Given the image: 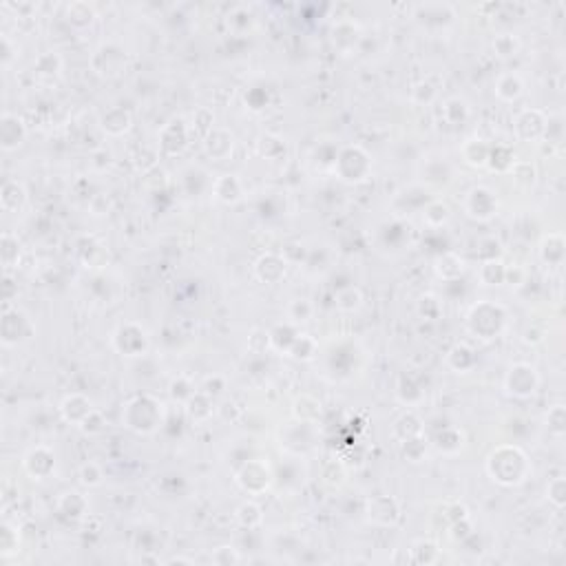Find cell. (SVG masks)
<instances>
[{
    "mask_svg": "<svg viewBox=\"0 0 566 566\" xmlns=\"http://www.w3.org/2000/svg\"><path fill=\"white\" fill-rule=\"evenodd\" d=\"M237 520L241 526L246 529H257L263 520V515H261V509L255 505V502H246L237 509Z\"/></svg>",
    "mask_w": 566,
    "mask_h": 566,
    "instance_id": "obj_25",
    "label": "cell"
},
{
    "mask_svg": "<svg viewBox=\"0 0 566 566\" xmlns=\"http://www.w3.org/2000/svg\"><path fill=\"white\" fill-rule=\"evenodd\" d=\"M272 474L268 469V464L261 460H253L241 467V471L237 474V482L239 487L248 493H261L270 487Z\"/></svg>",
    "mask_w": 566,
    "mask_h": 566,
    "instance_id": "obj_4",
    "label": "cell"
},
{
    "mask_svg": "<svg viewBox=\"0 0 566 566\" xmlns=\"http://www.w3.org/2000/svg\"><path fill=\"white\" fill-rule=\"evenodd\" d=\"M27 204V191L18 179H7L3 181L0 188V206L5 212H18Z\"/></svg>",
    "mask_w": 566,
    "mask_h": 566,
    "instance_id": "obj_13",
    "label": "cell"
},
{
    "mask_svg": "<svg viewBox=\"0 0 566 566\" xmlns=\"http://www.w3.org/2000/svg\"><path fill=\"white\" fill-rule=\"evenodd\" d=\"M124 421L138 434H151L162 425V405L151 396H138L126 405Z\"/></svg>",
    "mask_w": 566,
    "mask_h": 566,
    "instance_id": "obj_2",
    "label": "cell"
},
{
    "mask_svg": "<svg viewBox=\"0 0 566 566\" xmlns=\"http://www.w3.org/2000/svg\"><path fill=\"white\" fill-rule=\"evenodd\" d=\"M316 352V343L308 337V335H296V339L292 341L288 354L296 361H310Z\"/></svg>",
    "mask_w": 566,
    "mask_h": 566,
    "instance_id": "obj_24",
    "label": "cell"
},
{
    "mask_svg": "<svg viewBox=\"0 0 566 566\" xmlns=\"http://www.w3.org/2000/svg\"><path fill=\"white\" fill-rule=\"evenodd\" d=\"M102 469L97 467L95 462H87V464H82V469H80V482L85 487H97V485H102Z\"/></svg>",
    "mask_w": 566,
    "mask_h": 566,
    "instance_id": "obj_30",
    "label": "cell"
},
{
    "mask_svg": "<svg viewBox=\"0 0 566 566\" xmlns=\"http://www.w3.org/2000/svg\"><path fill=\"white\" fill-rule=\"evenodd\" d=\"M0 259H3V268L5 272H9L11 268H18L20 261V241L11 232H3V239H0Z\"/></svg>",
    "mask_w": 566,
    "mask_h": 566,
    "instance_id": "obj_16",
    "label": "cell"
},
{
    "mask_svg": "<svg viewBox=\"0 0 566 566\" xmlns=\"http://www.w3.org/2000/svg\"><path fill=\"white\" fill-rule=\"evenodd\" d=\"M257 277L263 281V283H277L286 277V259L283 257H277V255H263L257 265Z\"/></svg>",
    "mask_w": 566,
    "mask_h": 566,
    "instance_id": "obj_15",
    "label": "cell"
},
{
    "mask_svg": "<svg viewBox=\"0 0 566 566\" xmlns=\"http://www.w3.org/2000/svg\"><path fill=\"white\" fill-rule=\"evenodd\" d=\"M361 301L363 296L359 292V288L349 286V288H343L339 294H337V306L345 312H352V310H359L361 308Z\"/></svg>",
    "mask_w": 566,
    "mask_h": 566,
    "instance_id": "obj_27",
    "label": "cell"
},
{
    "mask_svg": "<svg viewBox=\"0 0 566 566\" xmlns=\"http://www.w3.org/2000/svg\"><path fill=\"white\" fill-rule=\"evenodd\" d=\"M312 316V306L308 301H294L290 306V319L294 323H301V321H308Z\"/></svg>",
    "mask_w": 566,
    "mask_h": 566,
    "instance_id": "obj_33",
    "label": "cell"
},
{
    "mask_svg": "<svg viewBox=\"0 0 566 566\" xmlns=\"http://www.w3.org/2000/svg\"><path fill=\"white\" fill-rule=\"evenodd\" d=\"M487 469L500 485H518L526 476V458L518 447H500L489 456Z\"/></svg>",
    "mask_w": 566,
    "mask_h": 566,
    "instance_id": "obj_1",
    "label": "cell"
},
{
    "mask_svg": "<svg viewBox=\"0 0 566 566\" xmlns=\"http://www.w3.org/2000/svg\"><path fill=\"white\" fill-rule=\"evenodd\" d=\"M27 138V126L23 118H18L16 113H5L3 120H0V146H3L5 153L16 151Z\"/></svg>",
    "mask_w": 566,
    "mask_h": 566,
    "instance_id": "obj_8",
    "label": "cell"
},
{
    "mask_svg": "<svg viewBox=\"0 0 566 566\" xmlns=\"http://www.w3.org/2000/svg\"><path fill=\"white\" fill-rule=\"evenodd\" d=\"M544 124H546L544 115L540 111H524V113H520V118L515 120V133L520 136L524 128H531L529 138H538L544 131Z\"/></svg>",
    "mask_w": 566,
    "mask_h": 566,
    "instance_id": "obj_21",
    "label": "cell"
},
{
    "mask_svg": "<svg viewBox=\"0 0 566 566\" xmlns=\"http://www.w3.org/2000/svg\"><path fill=\"white\" fill-rule=\"evenodd\" d=\"M548 495H551V500H553L558 507L564 505V480H562V478L553 480L551 485H548Z\"/></svg>",
    "mask_w": 566,
    "mask_h": 566,
    "instance_id": "obj_34",
    "label": "cell"
},
{
    "mask_svg": "<svg viewBox=\"0 0 566 566\" xmlns=\"http://www.w3.org/2000/svg\"><path fill=\"white\" fill-rule=\"evenodd\" d=\"M204 146L212 159H224L232 153V136L226 128H212L206 133Z\"/></svg>",
    "mask_w": 566,
    "mask_h": 566,
    "instance_id": "obj_14",
    "label": "cell"
},
{
    "mask_svg": "<svg viewBox=\"0 0 566 566\" xmlns=\"http://www.w3.org/2000/svg\"><path fill=\"white\" fill-rule=\"evenodd\" d=\"M505 323V310L493 303H480L469 314V327L480 339H493Z\"/></svg>",
    "mask_w": 566,
    "mask_h": 566,
    "instance_id": "obj_3",
    "label": "cell"
},
{
    "mask_svg": "<svg viewBox=\"0 0 566 566\" xmlns=\"http://www.w3.org/2000/svg\"><path fill=\"white\" fill-rule=\"evenodd\" d=\"M464 210H467V215L474 219H480V222L491 219L498 210V199L485 186L471 188L467 193V199H464Z\"/></svg>",
    "mask_w": 566,
    "mask_h": 566,
    "instance_id": "obj_5",
    "label": "cell"
},
{
    "mask_svg": "<svg viewBox=\"0 0 566 566\" xmlns=\"http://www.w3.org/2000/svg\"><path fill=\"white\" fill-rule=\"evenodd\" d=\"M522 91H524V85L515 73L500 76V80H498V85H495V95L500 100H505V102H513V100H518L522 95Z\"/></svg>",
    "mask_w": 566,
    "mask_h": 566,
    "instance_id": "obj_18",
    "label": "cell"
},
{
    "mask_svg": "<svg viewBox=\"0 0 566 566\" xmlns=\"http://www.w3.org/2000/svg\"><path fill=\"white\" fill-rule=\"evenodd\" d=\"M18 546H20V534H18V526H13L9 522L3 524V531H0V555L5 560L11 558L13 553H18Z\"/></svg>",
    "mask_w": 566,
    "mask_h": 566,
    "instance_id": "obj_22",
    "label": "cell"
},
{
    "mask_svg": "<svg viewBox=\"0 0 566 566\" xmlns=\"http://www.w3.org/2000/svg\"><path fill=\"white\" fill-rule=\"evenodd\" d=\"M31 332V323L18 308H5L3 314V345H18Z\"/></svg>",
    "mask_w": 566,
    "mask_h": 566,
    "instance_id": "obj_7",
    "label": "cell"
},
{
    "mask_svg": "<svg viewBox=\"0 0 566 566\" xmlns=\"http://www.w3.org/2000/svg\"><path fill=\"white\" fill-rule=\"evenodd\" d=\"M33 69H36L38 76H56L62 69V60H60L58 54L47 52L36 60V66H33Z\"/></svg>",
    "mask_w": 566,
    "mask_h": 566,
    "instance_id": "obj_26",
    "label": "cell"
},
{
    "mask_svg": "<svg viewBox=\"0 0 566 566\" xmlns=\"http://www.w3.org/2000/svg\"><path fill=\"white\" fill-rule=\"evenodd\" d=\"M538 383H540V378H538L536 370L531 368V365L520 363V365H513L511 368V372L507 376V390L513 396L526 398L538 390Z\"/></svg>",
    "mask_w": 566,
    "mask_h": 566,
    "instance_id": "obj_6",
    "label": "cell"
},
{
    "mask_svg": "<svg viewBox=\"0 0 566 566\" xmlns=\"http://www.w3.org/2000/svg\"><path fill=\"white\" fill-rule=\"evenodd\" d=\"M54 467H56L54 454L49 452L47 447H36L25 456V471L33 480H44L49 474L54 471Z\"/></svg>",
    "mask_w": 566,
    "mask_h": 566,
    "instance_id": "obj_10",
    "label": "cell"
},
{
    "mask_svg": "<svg viewBox=\"0 0 566 566\" xmlns=\"http://www.w3.org/2000/svg\"><path fill=\"white\" fill-rule=\"evenodd\" d=\"M100 124H102V128L109 136H122V133L131 128V115L124 109H111L102 115Z\"/></svg>",
    "mask_w": 566,
    "mask_h": 566,
    "instance_id": "obj_17",
    "label": "cell"
},
{
    "mask_svg": "<svg viewBox=\"0 0 566 566\" xmlns=\"http://www.w3.org/2000/svg\"><path fill=\"white\" fill-rule=\"evenodd\" d=\"M215 195H217L219 202L224 204H232L241 197V184L235 175H222L215 184Z\"/></svg>",
    "mask_w": 566,
    "mask_h": 566,
    "instance_id": "obj_19",
    "label": "cell"
},
{
    "mask_svg": "<svg viewBox=\"0 0 566 566\" xmlns=\"http://www.w3.org/2000/svg\"><path fill=\"white\" fill-rule=\"evenodd\" d=\"M493 49H495V54L502 56V58L515 56V52H518V40L511 38V36H500V38H495Z\"/></svg>",
    "mask_w": 566,
    "mask_h": 566,
    "instance_id": "obj_31",
    "label": "cell"
},
{
    "mask_svg": "<svg viewBox=\"0 0 566 566\" xmlns=\"http://www.w3.org/2000/svg\"><path fill=\"white\" fill-rule=\"evenodd\" d=\"M464 153V159L471 166H485L489 162V155H491V148L487 144H482L480 140H469L462 148Z\"/></svg>",
    "mask_w": 566,
    "mask_h": 566,
    "instance_id": "obj_23",
    "label": "cell"
},
{
    "mask_svg": "<svg viewBox=\"0 0 566 566\" xmlns=\"http://www.w3.org/2000/svg\"><path fill=\"white\" fill-rule=\"evenodd\" d=\"M166 564H193V560H188V558H171Z\"/></svg>",
    "mask_w": 566,
    "mask_h": 566,
    "instance_id": "obj_36",
    "label": "cell"
},
{
    "mask_svg": "<svg viewBox=\"0 0 566 566\" xmlns=\"http://www.w3.org/2000/svg\"><path fill=\"white\" fill-rule=\"evenodd\" d=\"M239 560H241L239 553L232 546H219L217 551L212 553V562L215 564H237Z\"/></svg>",
    "mask_w": 566,
    "mask_h": 566,
    "instance_id": "obj_32",
    "label": "cell"
},
{
    "mask_svg": "<svg viewBox=\"0 0 566 566\" xmlns=\"http://www.w3.org/2000/svg\"><path fill=\"white\" fill-rule=\"evenodd\" d=\"M115 347H118V352L122 356H133V343H138L140 347H148V339H146V332L138 325V323H126L122 325L118 332H115Z\"/></svg>",
    "mask_w": 566,
    "mask_h": 566,
    "instance_id": "obj_11",
    "label": "cell"
},
{
    "mask_svg": "<svg viewBox=\"0 0 566 566\" xmlns=\"http://www.w3.org/2000/svg\"><path fill=\"white\" fill-rule=\"evenodd\" d=\"M436 263H445V268H436L442 279H456L462 272V259H458L454 253H447V255L438 257Z\"/></svg>",
    "mask_w": 566,
    "mask_h": 566,
    "instance_id": "obj_28",
    "label": "cell"
},
{
    "mask_svg": "<svg viewBox=\"0 0 566 566\" xmlns=\"http://www.w3.org/2000/svg\"><path fill=\"white\" fill-rule=\"evenodd\" d=\"M0 42H3V69H9L11 60H13V44L9 40V36H3Z\"/></svg>",
    "mask_w": 566,
    "mask_h": 566,
    "instance_id": "obj_35",
    "label": "cell"
},
{
    "mask_svg": "<svg viewBox=\"0 0 566 566\" xmlns=\"http://www.w3.org/2000/svg\"><path fill=\"white\" fill-rule=\"evenodd\" d=\"M58 507H60V511L66 515V518H73V520H80V518H85V515H87V500L76 491L64 493L60 498Z\"/></svg>",
    "mask_w": 566,
    "mask_h": 566,
    "instance_id": "obj_20",
    "label": "cell"
},
{
    "mask_svg": "<svg viewBox=\"0 0 566 566\" xmlns=\"http://www.w3.org/2000/svg\"><path fill=\"white\" fill-rule=\"evenodd\" d=\"M368 515H370L372 522H376L380 526H392L398 522V518H401V509H398L394 498L378 495L368 502Z\"/></svg>",
    "mask_w": 566,
    "mask_h": 566,
    "instance_id": "obj_9",
    "label": "cell"
},
{
    "mask_svg": "<svg viewBox=\"0 0 566 566\" xmlns=\"http://www.w3.org/2000/svg\"><path fill=\"white\" fill-rule=\"evenodd\" d=\"M60 411H62V419L66 423H73V425H82L87 419H89V414L93 411V405L89 398L85 396H80V394H71V396H66L62 405H60Z\"/></svg>",
    "mask_w": 566,
    "mask_h": 566,
    "instance_id": "obj_12",
    "label": "cell"
},
{
    "mask_svg": "<svg viewBox=\"0 0 566 566\" xmlns=\"http://www.w3.org/2000/svg\"><path fill=\"white\" fill-rule=\"evenodd\" d=\"M449 219V206L442 202H434L425 208V222L429 226H442Z\"/></svg>",
    "mask_w": 566,
    "mask_h": 566,
    "instance_id": "obj_29",
    "label": "cell"
}]
</instances>
